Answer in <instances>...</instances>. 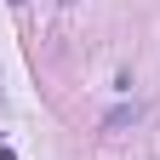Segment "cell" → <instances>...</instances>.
<instances>
[{
  "instance_id": "obj_2",
  "label": "cell",
  "mask_w": 160,
  "mask_h": 160,
  "mask_svg": "<svg viewBox=\"0 0 160 160\" xmlns=\"http://www.w3.org/2000/svg\"><path fill=\"white\" fill-rule=\"evenodd\" d=\"M69 6H74V0H69Z\"/></svg>"
},
{
  "instance_id": "obj_1",
  "label": "cell",
  "mask_w": 160,
  "mask_h": 160,
  "mask_svg": "<svg viewBox=\"0 0 160 160\" xmlns=\"http://www.w3.org/2000/svg\"><path fill=\"white\" fill-rule=\"evenodd\" d=\"M132 120H137V103H120V109L103 120V132H120V126H132Z\"/></svg>"
}]
</instances>
